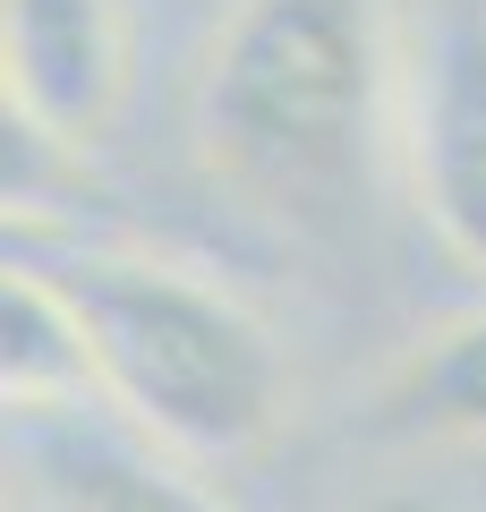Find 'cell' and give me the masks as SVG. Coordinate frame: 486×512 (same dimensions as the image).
<instances>
[{
    "label": "cell",
    "instance_id": "1",
    "mask_svg": "<svg viewBox=\"0 0 486 512\" xmlns=\"http://www.w3.org/2000/svg\"><path fill=\"white\" fill-rule=\"evenodd\" d=\"M401 103L384 0H231L197 69V154L265 214L342 205Z\"/></svg>",
    "mask_w": 486,
    "mask_h": 512
},
{
    "label": "cell",
    "instance_id": "2",
    "mask_svg": "<svg viewBox=\"0 0 486 512\" xmlns=\"http://www.w3.org/2000/svg\"><path fill=\"white\" fill-rule=\"evenodd\" d=\"M77 308L94 402L171 461H239L282 427V350L231 282L145 248H52L35 256Z\"/></svg>",
    "mask_w": 486,
    "mask_h": 512
},
{
    "label": "cell",
    "instance_id": "3",
    "mask_svg": "<svg viewBox=\"0 0 486 512\" xmlns=\"http://www.w3.org/2000/svg\"><path fill=\"white\" fill-rule=\"evenodd\" d=\"M401 146L418 214L469 274H486V9L444 0L401 60Z\"/></svg>",
    "mask_w": 486,
    "mask_h": 512
},
{
    "label": "cell",
    "instance_id": "4",
    "mask_svg": "<svg viewBox=\"0 0 486 512\" xmlns=\"http://www.w3.org/2000/svg\"><path fill=\"white\" fill-rule=\"evenodd\" d=\"M128 94L120 0H0V111L86 154Z\"/></svg>",
    "mask_w": 486,
    "mask_h": 512
},
{
    "label": "cell",
    "instance_id": "5",
    "mask_svg": "<svg viewBox=\"0 0 486 512\" xmlns=\"http://www.w3.org/2000/svg\"><path fill=\"white\" fill-rule=\"evenodd\" d=\"M18 444L52 512H231L205 478H188V461H171L145 436L94 427L86 410L18 419Z\"/></svg>",
    "mask_w": 486,
    "mask_h": 512
},
{
    "label": "cell",
    "instance_id": "6",
    "mask_svg": "<svg viewBox=\"0 0 486 512\" xmlns=\"http://www.w3.org/2000/svg\"><path fill=\"white\" fill-rule=\"evenodd\" d=\"M367 436L384 444H486V308L418 333L367 393Z\"/></svg>",
    "mask_w": 486,
    "mask_h": 512
},
{
    "label": "cell",
    "instance_id": "7",
    "mask_svg": "<svg viewBox=\"0 0 486 512\" xmlns=\"http://www.w3.org/2000/svg\"><path fill=\"white\" fill-rule=\"evenodd\" d=\"M0 393H9L18 419H52V410L94 402V359H86V333H77V308L18 248H9V274H0Z\"/></svg>",
    "mask_w": 486,
    "mask_h": 512
},
{
    "label": "cell",
    "instance_id": "8",
    "mask_svg": "<svg viewBox=\"0 0 486 512\" xmlns=\"http://www.w3.org/2000/svg\"><path fill=\"white\" fill-rule=\"evenodd\" d=\"M367 512H427L418 495H384V504H367Z\"/></svg>",
    "mask_w": 486,
    "mask_h": 512
}]
</instances>
